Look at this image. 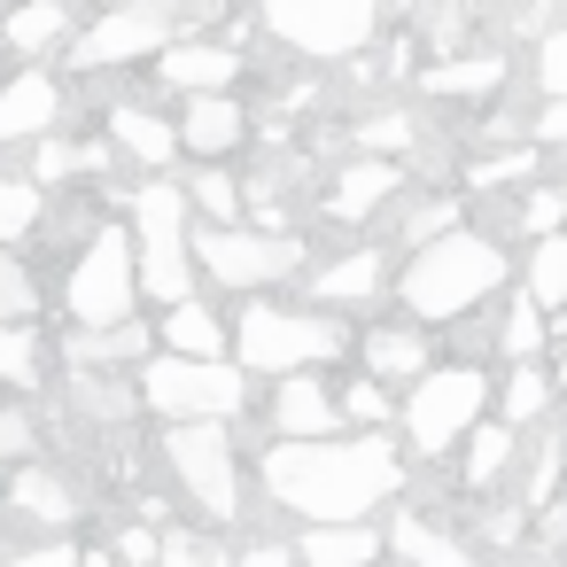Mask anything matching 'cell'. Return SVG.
<instances>
[{"instance_id": "cell-39", "label": "cell", "mask_w": 567, "mask_h": 567, "mask_svg": "<svg viewBox=\"0 0 567 567\" xmlns=\"http://www.w3.org/2000/svg\"><path fill=\"white\" fill-rule=\"evenodd\" d=\"M536 71H544V94H567V32H544Z\"/></svg>"}, {"instance_id": "cell-1", "label": "cell", "mask_w": 567, "mask_h": 567, "mask_svg": "<svg viewBox=\"0 0 567 567\" xmlns=\"http://www.w3.org/2000/svg\"><path fill=\"white\" fill-rule=\"evenodd\" d=\"M265 489L288 513L311 520H358L396 489V458L389 435H288L280 451H265Z\"/></svg>"}, {"instance_id": "cell-37", "label": "cell", "mask_w": 567, "mask_h": 567, "mask_svg": "<svg viewBox=\"0 0 567 567\" xmlns=\"http://www.w3.org/2000/svg\"><path fill=\"white\" fill-rule=\"evenodd\" d=\"M32 303H40V296H32V280H24L9 257H0V319H24Z\"/></svg>"}, {"instance_id": "cell-5", "label": "cell", "mask_w": 567, "mask_h": 567, "mask_svg": "<svg viewBox=\"0 0 567 567\" xmlns=\"http://www.w3.org/2000/svg\"><path fill=\"white\" fill-rule=\"evenodd\" d=\"M133 226H141V288L156 296V303H179L187 296V241H179V226H187V195L179 187H141L133 195Z\"/></svg>"}, {"instance_id": "cell-20", "label": "cell", "mask_w": 567, "mask_h": 567, "mask_svg": "<svg viewBox=\"0 0 567 567\" xmlns=\"http://www.w3.org/2000/svg\"><path fill=\"white\" fill-rule=\"evenodd\" d=\"M110 133H117V148H125V156H141V164H164V156H172V141H179V133H172L164 117H148V110H117V117H110Z\"/></svg>"}, {"instance_id": "cell-21", "label": "cell", "mask_w": 567, "mask_h": 567, "mask_svg": "<svg viewBox=\"0 0 567 567\" xmlns=\"http://www.w3.org/2000/svg\"><path fill=\"white\" fill-rule=\"evenodd\" d=\"M164 334H172L179 358H218V350H226V327H218L203 303H187V296L172 303V327H164Z\"/></svg>"}, {"instance_id": "cell-33", "label": "cell", "mask_w": 567, "mask_h": 567, "mask_svg": "<svg viewBox=\"0 0 567 567\" xmlns=\"http://www.w3.org/2000/svg\"><path fill=\"white\" fill-rule=\"evenodd\" d=\"M373 365L381 373H420L427 365V342L420 334H373Z\"/></svg>"}, {"instance_id": "cell-46", "label": "cell", "mask_w": 567, "mask_h": 567, "mask_svg": "<svg viewBox=\"0 0 567 567\" xmlns=\"http://www.w3.org/2000/svg\"><path fill=\"white\" fill-rule=\"evenodd\" d=\"M63 172H79V156H71L63 141H48V148H40V179H63Z\"/></svg>"}, {"instance_id": "cell-43", "label": "cell", "mask_w": 567, "mask_h": 567, "mask_svg": "<svg viewBox=\"0 0 567 567\" xmlns=\"http://www.w3.org/2000/svg\"><path fill=\"white\" fill-rule=\"evenodd\" d=\"M117 559H125V567H156V536H148V528H125V536H117Z\"/></svg>"}, {"instance_id": "cell-40", "label": "cell", "mask_w": 567, "mask_h": 567, "mask_svg": "<svg viewBox=\"0 0 567 567\" xmlns=\"http://www.w3.org/2000/svg\"><path fill=\"white\" fill-rule=\"evenodd\" d=\"M358 141L365 148H404L412 141V117H373V125H358Z\"/></svg>"}, {"instance_id": "cell-48", "label": "cell", "mask_w": 567, "mask_h": 567, "mask_svg": "<svg viewBox=\"0 0 567 567\" xmlns=\"http://www.w3.org/2000/svg\"><path fill=\"white\" fill-rule=\"evenodd\" d=\"M288 559H296V551H280V544H257V551H249V567H288Z\"/></svg>"}, {"instance_id": "cell-22", "label": "cell", "mask_w": 567, "mask_h": 567, "mask_svg": "<svg viewBox=\"0 0 567 567\" xmlns=\"http://www.w3.org/2000/svg\"><path fill=\"white\" fill-rule=\"evenodd\" d=\"M110 358H141V327H125V319L71 327V365H110Z\"/></svg>"}, {"instance_id": "cell-23", "label": "cell", "mask_w": 567, "mask_h": 567, "mask_svg": "<svg viewBox=\"0 0 567 567\" xmlns=\"http://www.w3.org/2000/svg\"><path fill=\"white\" fill-rule=\"evenodd\" d=\"M9 505L17 513H32V520H71L79 505H71V489L55 482V474H40V466H24L17 482H9Z\"/></svg>"}, {"instance_id": "cell-45", "label": "cell", "mask_w": 567, "mask_h": 567, "mask_svg": "<svg viewBox=\"0 0 567 567\" xmlns=\"http://www.w3.org/2000/svg\"><path fill=\"white\" fill-rule=\"evenodd\" d=\"M9 567H79V551L71 544H48V551H17Z\"/></svg>"}, {"instance_id": "cell-9", "label": "cell", "mask_w": 567, "mask_h": 567, "mask_svg": "<svg viewBox=\"0 0 567 567\" xmlns=\"http://www.w3.org/2000/svg\"><path fill=\"white\" fill-rule=\"evenodd\" d=\"M474 412H482V373H474V365L427 373V381L412 389V443H420V458H443V451L474 427Z\"/></svg>"}, {"instance_id": "cell-6", "label": "cell", "mask_w": 567, "mask_h": 567, "mask_svg": "<svg viewBox=\"0 0 567 567\" xmlns=\"http://www.w3.org/2000/svg\"><path fill=\"white\" fill-rule=\"evenodd\" d=\"M187 9H210V0H117V9L79 40V63H86V71H102V63L156 55V48H172V32L187 24Z\"/></svg>"}, {"instance_id": "cell-24", "label": "cell", "mask_w": 567, "mask_h": 567, "mask_svg": "<svg viewBox=\"0 0 567 567\" xmlns=\"http://www.w3.org/2000/svg\"><path fill=\"white\" fill-rule=\"evenodd\" d=\"M528 303H567V234H536V265H528Z\"/></svg>"}, {"instance_id": "cell-47", "label": "cell", "mask_w": 567, "mask_h": 567, "mask_svg": "<svg viewBox=\"0 0 567 567\" xmlns=\"http://www.w3.org/2000/svg\"><path fill=\"white\" fill-rule=\"evenodd\" d=\"M536 141H567V94H551V110L536 117Z\"/></svg>"}, {"instance_id": "cell-32", "label": "cell", "mask_w": 567, "mask_h": 567, "mask_svg": "<svg viewBox=\"0 0 567 567\" xmlns=\"http://www.w3.org/2000/svg\"><path fill=\"white\" fill-rule=\"evenodd\" d=\"M544 396H551V381H544L536 365H513V381H505V420H536Z\"/></svg>"}, {"instance_id": "cell-17", "label": "cell", "mask_w": 567, "mask_h": 567, "mask_svg": "<svg viewBox=\"0 0 567 567\" xmlns=\"http://www.w3.org/2000/svg\"><path fill=\"white\" fill-rule=\"evenodd\" d=\"M389 544L412 559V567H466V544H451V536H435L420 513H396L389 520Z\"/></svg>"}, {"instance_id": "cell-50", "label": "cell", "mask_w": 567, "mask_h": 567, "mask_svg": "<svg viewBox=\"0 0 567 567\" xmlns=\"http://www.w3.org/2000/svg\"><path fill=\"white\" fill-rule=\"evenodd\" d=\"M559 381H567V358H559Z\"/></svg>"}, {"instance_id": "cell-2", "label": "cell", "mask_w": 567, "mask_h": 567, "mask_svg": "<svg viewBox=\"0 0 567 567\" xmlns=\"http://www.w3.org/2000/svg\"><path fill=\"white\" fill-rule=\"evenodd\" d=\"M497 280H505L497 241H489V234L451 226V234L420 241V257L404 265V303H412L420 319H458V311H474Z\"/></svg>"}, {"instance_id": "cell-27", "label": "cell", "mask_w": 567, "mask_h": 567, "mask_svg": "<svg viewBox=\"0 0 567 567\" xmlns=\"http://www.w3.org/2000/svg\"><path fill=\"white\" fill-rule=\"evenodd\" d=\"M9 40H17V48L63 40V0H32V9H17V17H9Z\"/></svg>"}, {"instance_id": "cell-19", "label": "cell", "mask_w": 567, "mask_h": 567, "mask_svg": "<svg viewBox=\"0 0 567 567\" xmlns=\"http://www.w3.org/2000/svg\"><path fill=\"white\" fill-rule=\"evenodd\" d=\"M71 404L86 412V420H125V412H141V389H125V381H110V373H71Z\"/></svg>"}, {"instance_id": "cell-28", "label": "cell", "mask_w": 567, "mask_h": 567, "mask_svg": "<svg viewBox=\"0 0 567 567\" xmlns=\"http://www.w3.org/2000/svg\"><path fill=\"white\" fill-rule=\"evenodd\" d=\"M505 458H513V435H505V427H474V435H466V474H474V482H497Z\"/></svg>"}, {"instance_id": "cell-31", "label": "cell", "mask_w": 567, "mask_h": 567, "mask_svg": "<svg viewBox=\"0 0 567 567\" xmlns=\"http://www.w3.org/2000/svg\"><path fill=\"white\" fill-rule=\"evenodd\" d=\"M536 342H544V319H536V303L520 296V303H513V311L497 319V350H505V358H528Z\"/></svg>"}, {"instance_id": "cell-41", "label": "cell", "mask_w": 567, "mask_h": 567, "mask_svg": "<svg viewBox=\"0 0 567 567\" xmlns=\"http://www.w3.org/2000/svg\"><path fill=\"white\" fill-rule=\"evenodd\" d=\"M528 172H536V156L520 148V156H489V164H482L474 179H482V187H505V179H528Z\"/></svg>"}, {"instance_id": "cell-11", "label": "cell", "mask_w": 567, "mask_h": 567, "mask_svg": "<svg viewBox=\"0 0 567 567\" xmlns=\"http://www.w3.org/2000/svg\"><path fill=\"white\" fill-rule=\"evenodd\" d=\"M195 257H203L226 288H265V280H280L303 249H296L288 234H203Z\"/></svg>"}, {"instance_id": "cell-26", "label": "cell", "mask_w": 567, "mask_h": 567, "mask_svg": "<svg viewBox=\"0 0 567 567\" xmlns=\"http://www.w3.org/2000/svg\"><path fill=\"white\" fill-rule=\"evenodd\" d=\"M381 288V257H334L327 272H319V296L327 303H358V296H373Z\"/></svg>"}, {"instance_id": "cell-15", "label": "cell", "mask_w": 567, "mask_h": 567, "mask_svg": "<svg viewBox=\"0 0 567 567\" xmlns=\"http://www.w3.org/2000/svg\"><path fill=\"white\" fill-rule=\"evenodd\" d=\"M179 141H187L195 156H226V148L241 141V110H234L226 94H195V102H187V125H179Z\"/></svg>"}, {"instance_id": "cell-30", "label": "cell", "mask_w": 567, "mask_h": 567, "mask_svg": "<svg viewBox=\"0 0 567 567\" xmlns=\"http://www.w3.org/2000/svg\"><path fill=\"white\" fill-rule=\"evenodd\" d=\"M0 381H17V389H32V381H40L32 334H24V327H9V319H0Z\"/></svg>"}, {"instance_id": "cell-3", "label": "cell", "mask_w": 567, "mask_h": 567, "mask_svg": "<svg viewBox=\"0 0 567 567\" xmlns=\"http://www.w3.org/2000/svg\"><path fill=\"white\" fill-rule=\"evenodd\" d=\"M265 32L303 55H358L381 24V0H265Z\"/></svg>"}, {"instance_id": "cell-16", "label": "cell", "mask_w": 567, "mask_h": 567, "mask_svg": "<svg viewBox=\"0 0 567 567\" xmlns=\"http://www.w3.org/2000/svg\"><path fill=\"white\" fill-rule=\"evenodd\" d=\"M272 420H280V435H327V427H334V396H327L319 381H303V373H296V381L280 389Z\"/></svg>"}, {"instance_id": "cell-7", "label": "cell", "mask_w": 567, "mask_h": 567, "mask_svg": "<svg viewBox=\"0 0 567 567\" xmlns=\"http://www.w3.org/2000/svg\"><path fill=\"white\" fill-rule=\"evenodd\" d=\"M164 458H172V474L187 482V497L210 520H234V443H226V420H179Z\"/></svg>"}, {"instance_id": "cell-38", "label": "cell", "mask_w": 567, "mask_h": 567, "mask_svg": "<svg viewBox=\"0 0 567 567\" xmlns=\"http://www.w3.org/2000/svg\"><path fill=\"white\" fill-rule=\"evenodd\" d=\"M342 404H350V420H365V427H381V420H389L381 381H350V396H342Z\"/></svg>"}, {"instance_id": "cell-42", "label": "cell", "mask_w": 567, "mask_h": 567, "mask_svg": "<svg viewBox=\"0 0 567 567\" xmlns=\"http://www.w3.org/2000/svg\"><path fill=\"white\" fill-rule=\"evenodd\" d=\"M458 226V203H427L420 218H412V241H435V234H451Z\"/></svg>"}, {"instance_id": "cell-4", "label": "cell", "mask_w": 567, "mask_h": 567, "mask_svg": "<svg viewBox=\"0 0 567 567\" xmlns=\"http://www.w3.org/2000/svg\"><path fill=\"white\" fill-rule=\"evenodd\" d=\"M141 396L164 420H234L241 412V373L226 358H164V365H148Z\"/></svg>"}, {"instance_id": "cell-10", "label": "cell", "mask_w": 567, "mask_h": 567, "mask_svg": "<svg viewBox=\"0 0 567 567\" xmlns=\"http://www.w3.org/2000/svg\"><path fill=\"white\" fill-rule=\"evenodd\" d=\"M133 249H125V234H102L79 265H71V311H79V327H110V319H125L133 311Z\"/></svg>"}, {"instance_id": "cell-34", "label": "cell", "mask_w": 567, "mask_h": 567, "mask_svg": "<svg viewBox=\"0 0 567 567\" xmlns=\"http://www.w3.org/2000/svg\"><path fill=\"white\" fill-rule=\"evenodd\" d=\"M559 218H567V195H559V187H536V195L520 203V226H528V234H559Z\"/></svg>"}, {"instance_id": "cell-29", "label": "cell", "mask_w": 567, "mask_h": 567, "mask_svg": "<svg viewBox=\"0 0 567 567\" xmlns=\"http://www.w3.org/2000/svg\"><path fill=\"white\" fill-rule=\"evenodd\" d=\"M40 226V187H17V179H0V241H17Z\"/></svg>"}, {"instance_id": "cell-12", "label": "cell", "mask_w": 567, "mask_h": 567, "mask_svg": "<svg viewBox=\"0 0 567 567\" xmlns=\"http://www.w3.org/2000/svg\"><path fill=\"white\" fill-rule=\"evenodd\" d=\"M156 55H164V86L179 94H226V79L241 71L234 48H156Z\"/></svg>"}, {"instance_id": "cell-44", "label": "cell", "mask_w": 567, "mask_h": 567, "mask_svg": "<svg viewBox=\"0 0 567 567\" xmlns=\"http://www.w3.org/2000/svg\"><path fill=\"white\" fill-rule=\"evenodd\" d=\"M17 451H32V420L24 412H0V458H17Z\"/></svg>"}, {"instance_id": "cell-35", "label": "cell", "mask_w": 567, "mask_h": 567, "mask_svg": "<svg viewBox=\"0 0 567 567\" xmlns=\"http://www.w3.org/2000/svg\"><path fill=\"white\" fill-rule=\"evenodd\" d=\"M156 567H226V551L195 544V536H172V544H156Z\"/></svg>"}, {"instance_id": "cell-8", "label": "cell", "mask_w": 567, "mask_h": 567, "mask_svg": "<svg viewBox=\"0 0 567 567\" xmlns=\"http://www.w3.org/2000/svg\"><path fill=\"white\" fill-rule=\"evenodd\" d=\"M342 350V334L327 327V319H296V311H249L241 319V365H257V373H296V365H311V358H334Z\"/></svg>"}, {"instance_id": "cell-49", "label": "cell", "mask_w": 567, "mask_h": 567, "mask_svg": "<svg viewBox=\"0 0 567 567\" xmlns=\"http://www.w3.org/2000/svg\"><path fill=\"white\" fill-rule=\"evenodd\" d=\"M79 567H117V559H110V551H94V559H79Z\"/></svg>"}, {"instance_id": "cell-14", "label": "cell", "mask_w": 567, "mask_h": 567, "mask_svg": "<svg viewBox=\"0 0 567 567\" xmlns=\"http://www.w3.org/2000/svg\"><path fill=\"white\" fill-rule=\"evenodd\" d=\"M55 125V86L48 79H9L0 86V141H32Z\"/></svg>"}, {"instance_id": "cell-36", "label": "cell", "mask_w": 567, "mask_h": 567, "mask_svg": "<svg viewBox=\"0 0 567 567\" xmlns=\"http://www.w3.org/2000/svg\"><path fill=\"white\" fill-rule=\"evenodd\" d=\"M195 203H203L210 218H234V210H241V187H234L226 172H203V179H195Z\"/></svg>"}, {"instance_id": "cell-13", "label": "cell", "mask_w": 567, "mask_h": 567, "mask_svg": "<svg viewBox=\"0 0 567 567\" xmlns=\"http://www.w3.org/2000/svg\"><path fill=\"white\" fill-rule=\"evenodd\" d=\"M373 551H381V536H373L365 520H319L296 559H303V567H365Z\"/></svg>"}, {"instance_id": "cell-25", "label": "cell", "mask_w": 567, "mask_h": 567, "mask_svg": "<svg viewBox=\"0 0 567 567\" xmlns=\"http://www.w3.org/2000/svg\"><path fill=\"white\" fill-rule=\"evenodd\" d=\"M505 79V63H489V55H474V63H435L427 71V94H458V102H474V94H489Z\"/></svg>"}, {"instance_id": "cell-18", "label": "cell", "mask_w": 567, "mask_h": 567, "mask_svg": "<svg viewBox=\"0 0 567 567\" xmlns=\"http://www.w3.org/2000/svg\"><path fill=\"white\" fill-rule=\"evenodd\" d=\"M396 195V164H358V172H342V187H334V218H365V210H381Z\"/></svg>"}]
</instances>
